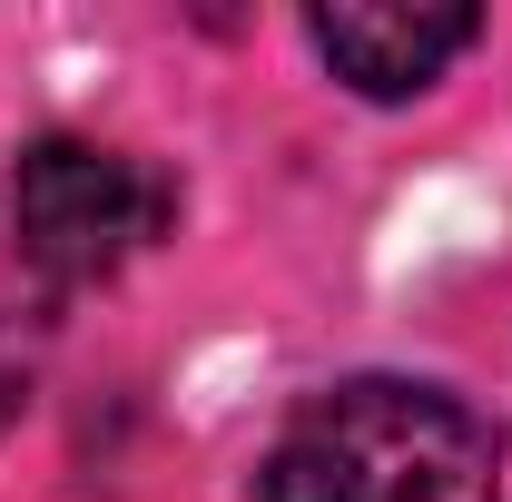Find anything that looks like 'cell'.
<instances>
[{"instance_id": "2", "label": "cell", "mask_w": 512, "mask_h": 502, "mask_svg": "<svg viewBox=\"0 0 512 502\" xmlns=\"http://www.w3.org/2000/svg\"><path fill=\"white\" fill-rule=\"evenodd\" d=\"M168 178L148 168V158H128V148H99V138H40V148H20V168H10V247L30 256V276L69 296V286H99V276H119L128 256L148 247L158 227H168Z\"/></svg>"}, {"instance_id": "4", "label": "cell", "mask_w": 512, "mask_h": 502, "mask_svg": "<svg viewBox=\"0 0 512 502\" xmlns=\"http://www.w3.org/2000/svg\"><path fill=\"white\" fill-rule=\"evenodd\" d=\"M40 335H50V286L30 276V256L10 247V227H0V414L40 375Z\"/></svg>"}, {"instance_id": "1", "label": "cell", "mask_w": 512, "mask_h": 502, "mask_svg": "<svg viewBox=\"0 0 512 502\" xmlns=\"http://www.w3.org/2000/svg\"><path fill=\"white\" fill-rule=\"evenodd\" d=\"M493 483V424L463 394L404 375H345L306 394L256 473L266 502H493Z\"/></svg>"}, {"instance_id": "3", "label": "cell", "mask_w": 512, "mask_h": 502, "mask_svg": "<svg viewBox=\"0 0 512 502\" xmlns=\"http://www.w3.org/2000/svg\"><path fill=\"white\" fill-rule=\"evenodd\" d=\"M316 30V50L335 60L345 89H365V99H414V89H434L444 60H463L473 40H483V10H453V0H345V10H316L306 20Z\"/></svg>"}]
</instances>
